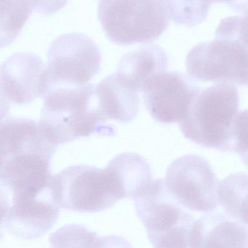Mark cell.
Listing matches in <instances>:
<instances>
[{"instance_id": "cell-1", "label": "cell", "mask_w": 248, "mask_h": 248, "mask_svg": "<svg viewBox=\"0 0 248 248\" xmlns=\"http://www.w3.org/2000/svg\"><path fill=\"white\" fill-rule=\"evenodd\" d=\"M95 88L91 84L60 85L47 91L39 123L55 144L95 133H114L100 112Z\"/></svg>"}, {"instance_id": "cell-2", "label": "cell", "mask_w": 248, "mask_h": 248, "mask_svg": "<svg viewBox=\"0 0 248 248\" xmlns=\"http://www.w3.org/2000/svg\"><path fill=\"white\" fill-rule=\"evenodd\" d=\"M239 104V93L233 84L222 82L200 88L178 123L180 130L198 146L233 152Z\"/></svg>"}, {"instance_id": "cell-3", "label": "cell", "mask_w": 248, "mask_h": 248, "mask_svg": "<svg viewBox=\"0 0 248 248\" xmlns=\"http://www.w3.org/2000/svg\"><path fill=\"white\" fill-rule=\"evenodd\" d=\"M136 213L155 248H190L194 216L162 179L152 180L133 199Z\"/></svg>"}, {"instance_id": "cell-4", "label": "cell", "mask_w": 248, "mask_h": 248, "mask_svg": "<svg viewBox=\"0 0 248 248\" xmlns=\"http://www.w3.org/2000/svg\"><path fill=\"white\" fill-rule=\"evenodd\" d=\"M98 16L107 38L120 46L157 40L170 20L163 0H101Z\"/></svg>"}, {"instance_id": "cell-5", "label": "cell", "mask_w": 248, "mask_h": 248, "mask_svg": "<svg viewBox=\"0 0 248 248\" xmlns=\"http://www.w3.org/2000/svg\"><path fill=\"white\" fill-rule=\"evenodd\" d=\"M53 197L61 208L78 213H98L123 200L111 172L86 165L68 167L53 175Z\"/></svg>"}, {"instance_id": "cell-6", "label": "cell", "mask_w": 248, "mask_h": 248, "mask_svg": "<svg viewBox=\"0 0 248 248\" xmlns=\"http://www.w3.org/2000/svg\"><path fill=\"white\" fill-rule=\"evenodd\" d=\"M60 210L51 184L1 190V230L20 239L46 234L56 224Z\"/></svg>"}, {"instance_id": "cell-7", "label": "cell", "mask_w": 248, "mask_h": 248, "mask_svg": "<svg viewBox=\"0 0 248 248\" xmlns=\"http://www.w3.org/2000/svg\"><path fill=\"white\" fill-rule=\"evenodd\" d=\"M188 75L194 81L230 83L248 88V52L237 40L216 35L193 47L187 55Z\"/></svg>"}, {"instance_id": "cell-8", "label": "cell", "mask_w": 248, "mask_h": 248, "mask_svg": "<svg viewBox=\"0 0 248 248\" xmlns=\"http://www.w3.org/2000/svg\"><path fill=\"white\" fill-rule=\"evenodd\" d=\"M101 62L99 48L85 34L68 33L57 37L47 52V93L60 85H86L99 72Z\"/></svg>"}, {"instance_id": "cell-9", "label": "cell", "mask_w": 248, "mask_h": 248, "mask_svg": "<svg viewBox=\"0 0 248 248\" xmlns=\"http://www.w3.org/2000/svg\"><path fill=\"white\" fill-rule=\"evenodd\" d=\"M165 184L181 204L192 211L207 213L219 205V184L207 159L184 155L168 167Z\"/></svg>"}, {"instance_id": "cell-10", "label": "cell", "mask_w": 248, "mask_h": 248, "mask_svg": "<svg viewBox=\"0 0 248 248\" xmlns=\"http://www.w3.org/2000/svg\"><path fill=\"white\" fill-rule=\"evenodd\" d=\"M189 76L178 72H162L146 81L143 100L148 112L158 123H178L200 90Z\"/></svg>"}, {"instance_id": "cell-11", "label": "cell", "mask_w": 248, "mask_h": 248, "mask_svg": "<svg viewBox=\"0 0 248 248\" xmlns=\"http://www.w3.org/2000/svg\"><path fill=\"white\" fill-rule=\"evenodd\" d=\"M47 69L43 61L32 53H16L1 66V101L5 108L10 104H26L44 98L47 91Z\"/></svg>"}, {"instance_id": "cell-12", "label": "cell", "mask_w": 248, "mask_h": 248, "mask_svg": "<svg viewBox=\"0 0 248 248\" xmlns=\"http://www.w3.org/2000/svg\"><path fill=\"white\" fill-rule=\"evenodd\" d=\"M190 248H248V229L227 213H206L194 222Z\"/></svg>"}, {"instance_id": "cell-13", "label": "cell", "mask_w": 248, "mask_h": 248, "mask_svg": "<svg viewBox=\"0 0 248 248\" xmlns=\"http://www.w3.org/2000/svg\"><path fill=\"white\" fill-rule=\"evenodd\" d=\"M100 112L106 120L128 123L140 111L139 92L117 75L104 78L95 86Z\"/></svg>"}, {"instance_id": "cell-14", "label": "cell", "mask_w": 248, "mask_h": 248, "mask_svg": "<svg viewBox=\"0 0 248 248\" xmlns=\"http://www.w3.org/2000/svg\"><path fill=\"white\" fill-rule=\"evenodd\" d=\"M168 66L166 52L156 45L143 46L124 55L119 63L117 75L138 92H142L146 81Z\"/></svg>"}, {"instance_id": "cell-15", "label": "cell", "mask_w": 248, "mask_h": 248, "mask_svg": "<svg viewBox=\"0 0 248 248\" xmlns=\"http://www.w3.org/2000/svg\"><path fill=\"white\" fill-rule=\"evenodd\" d=\"M107 168L115 178L123 199H134L153 180L149 162L136 153L120 154Z\"/></svg>"}, {"instance_id": "cell-16", "label": "cell", "mask_w": 248, "mask_h": 248, "mask_svg": "<svg viewBox=\"0 0 248 248\" xmlns=\"http://www.w3.org/2000/svg\"><path fill=\"white\" fill-rule=\"evenodd\" d=\"M219 200L231 217L248 226V173L236 172L219 184Z\"/></svg>"}, {"instance_id": "cell-17", "label": "cell", "mask_w": 248, "mask_h": 248, "mask_svg": "<svg viewBox=\"0 0 248 248\" xmlns=\"http://www.w3.org/2000/svg\"><path fill=\"white\" fill-rule=\"evenodd\" d=\"M1 47H4L14 43L34 8L30 0H1Z\"/></svg>"}, {"instance_id": "cell-18", "label": "cell", "mask_w": 248, "mask_h": 248, "mask_svg": "<svg viewBox=\"0 0 248 248\" xmlns=\"http://www.w3.org/2000/svg\"><path fill=\"white\" fill-rule=\"evenodd\" d=\"M170 20L192 28L207 19L212 3L209 0H163Z\"/></svg>"}, {"instance_id": "cell-19", "label": "cell", "mask_w": 248, "mask_h": 248, "mask_svg": "<svg viewBox=\"0 0 248 248\" xmlns=\"http://www.w3.org/2000/svg\"><path fill=\"white\" fill-rule=\"evenodd\" d=\"M216 34L232 37L239 41L248 51V18L230 16L221 20L216 29Z\"/></svg>"}, {"instance_id": "cell-20", "label": "cell", "mask_w": 248, "mask_h": 248, "mask_svg": "<svg viewBox=\"0 0 248 248\" xmlns=\"http://www.w3.org/2000/svg\"><path fill=\"white\" fill-rule=\"evenodd\" d=\"M233 152L248 168V109L238 114L233 132Z\"/></svg>"}, {"instance_id": "cell-21", "label": "cell", "mask_w": 248, "mask_h": 248, "mask_svg": "<svg viewBox=\"0 0 248 248\" xmlns=\"http://www.w3.org/2000/svg\"><path fill=\"white\" fill-rule=\"evenodd\" d=\"M37 12L43 15H52L67 4L68 0H30Z\"/></svg>"}, {"instance_id": "cell-22", "label": "cell", "mask_w": 248, "mask_h": 248, "mask_svg": "<svg viewBox=\"0 0 248 248\" xmlns=\"http://www.w3.org/2000/svg\"><path fill=\"white\" fill-rule=\"evenodd\" d=\"M212 4L213 3H225L229 5V4L233 1V0H209Z\"/></svg>"}, {"instance_id": "cell-23", "label": "cell", "mask_w": 248, "mask_h": 248, "mask_svg": "<svg viewBox=\"0 0 248 248\" xmlns=\"http://www.w3.org/2000/svg\"><path fill=\"white\" fill-rule=\"evenodd\" d=\"M243 16L248 17V12L246 14H245V15H244Z\"/></svg>"}]
</instances>
